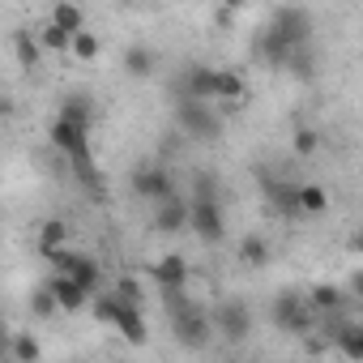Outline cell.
Returning <instances> with one entry per match:
<instances>
[{"instance_id":"obj_1","label":"cell","mask_w":363,"mask_h":363,"mask_svg":"<svg viewBox=\"0 0 363 363\" xmlns=\"http://www.w3.org/2000/svg\"><path fill=\"white\" fill-rule=\"evenodd\" d=\"M162 299H167V312H171V333L184 350H201V346L214 342L218 329H214V316H206V308H197L184 291H162Z\"/></svg>"},{"instance_id":"obj_2","label":"cell","mask_w":363,"mask_h":363,"mask_svg":"<svg viewBox=\"0 0 363 363\" xmlns=\"http://www.w3.org/2000/svg\"><path fill=\"white\" fill-rule=\"evenodd\" d=\"M175 120L193 141H218L223 137V111L218 103H175Z\"/></svg>"},{"instance_id":"obj_3","label":"cell","mask_w":363,"mask_h":363,"mask_svg":"<svg viewBox=\"0 0 363 363\" xmlns=\"http://www.w3.org/2000/svg\"><path fill=\"white\" fill-rule=\"evenodd\" d=\"M274 325L286 329V333L308 337L312 325H316V308L308 303V295H299V291H282V295L274 299Z\"/></svg>"},{"instance_id":"obj_4","label":"cell","mask_w":363,"mask_h":363,"mask_svg":"<svg viewBox=\"0 0 363 363\" xmlns=\"http://www.w3.org/2000/svg\"><path fill=\"white\" fill-rule=\"evenodd\" d=\"M128 184H133V193H137L141 201H150V206H162V201L179 197L167 167H137V171L128 175Z\"/></svg>"},{"instance_id":"obj_5","label":"cell","mask_w":363,"mask_h":363,"mask_svg":"<svg viewBox=\"0 0 363 363\" xmlns=\"http://www.w3.org/2000/svg\"><path fill=\"white\" fill-rule=\"evenodd\" d=\"M179 103H218V69L210 65H189L179 73Z\"/></svg>"},{"instance_id":"obj_6","label":"cell","mask_w":363,"mask_h":363,"mask_svg":"<svg viewBox=\"0 0 363 363\" xmlns=\"http://www.w3.org/2000/svg\"><path fill=\"white\" fill-rule=\"evenodd\" d=\"M193 231L206 240V244H223L227 235V223H223V210H218V197H193Z\"/></svg>"},{"instance_id":"obj_7","label":"cell","mask_w":363,"mask_h":363,"mask_svg":"<svg viewBox=\"0 0 363 363\" xmlns=\"http://www.w3.org/2000/svg\"><path fill=\"white\" fill-rule=\"evenodd\" d=\"M269 26H274V30H278L291 48H308V35H312V13H308V9H291V5H282V9H274Z\"/></svg>"},{"instance_id":"obj_8","label":"cell","mask_w":363,"mask_h":363,"mask_svg":"<svg viewBox=\"0 0 363 363\" xmlns=\"http://www.w3.org/2000/svg\"><path fill=\"white\" fill-rule=\"evenodd\" d=\"M214 329H218L227 342H244L248 329H252V312H248V303H240V299L218 303V308H214Z\"/></svg>"},{"instance_id":"obj_9","label":"cell","mask_w":363,"mask_h":363,"mask_svg":"<svg viewBox=\"0 0 363 363\" xmlns=\"http://www.w3.org/2000/svg\"><path fill=\"white\" fill-rule=\"evenodd\" d=\"M154 227H158V231H167V235L193 227V206H189L184 197H171V201L154 206Z\"/></svg>"},{"instance_id":"obj_10","label":"cell","mask_w":363,"mask_h":363,"mask_svg":"<svg viewBox=\"0 0 363 363\" xmlns=\"http://www.w3.org/2000/svg\"><path fill=\"white\" fill-rule=\"evenodd\" d=\"M52 145L69 158V162H77V158H90V145H86V128H77V124H65V120H56L52 124Z\"/></svg>"},{"instance_id":"obj_11","label":"cell","mask_w":363,"mask_h":363,"mask_svg":"<svg viewBox=\"0 0 363 363\" xmlns=\"http://www.w3.org/2000/svg\"><path fill=\"white\" fill-rule=\"evenodd\" d=\"M154 282L162 286V291H184L189 286V261L179 257V252H167L162 261H154Z\"/></svg>"},{"instance_id":"obj_12","label":"cell","mask_w":363,"mask_h":363,"mask_svg":"<svg viewBox=\"0 0 363 363\" xmlns=\"http://www.w3.org/2000/svg\"><path fill=\"white\" fill-rule=\"evenodd\" d=\"M265 201L278 218H299V184H282V179H269L265 184Z\"/></svg>"},{"instance_id":"obj_13","label":"cell","mask_w":363,"mask_h":363,"mask_svg":"<svg viewBox=\"0 0 363 363\" xmlns=\"http://www.w3.org/2000/svg\"><path fill=\"white\" fill-rule=\"evenodd\" d=\"M299 48H291L274 26L269 30H261V39H257V56L265 60V65H274V69H282V65H291V56H295Z\"/></svg>"},{"instance_id":"obj_14","label":"cell","mask_w":363,"mask_h":363,"mask_svg":"<svg viewBox=\"0 0 363 363\" xmlns=\"http://www.w3.org/2000/svg\"><path fill=\"white\" fill-rule=\"evenodd\" d=\"M48 286L56 291V303H60V312H82V308H86V303L94 299V295H90L86 286H77V282H73L69 274H56V278H52Z\"/></svg>"},{"instance_id":"obj_15","label":"cell","mask_w":363,"mask_h":363,"mask_svg":"<svg viewBox=\"0 0 363 363\" xmlns=\"http://www.w3.org/2000/svg\"><path fill=\"white\" fill-rule=\"evenodd\" d=\"M333 342H337V350H342L350 363H363V325L342 320V325L333 329Z\"/></svg>"},{"instance_id":"obj_16","label":"cell","mask_w":363,"mask_h":363,"mask_svg":"<svg viewBox=\"0 0 363 363\" xmlns=\"http://www.w3.org/2000/svg\"><path fill=\"white\" fill-rule=\"evenodd\" d=\"M60 248H69V223H65V218H48V223L39 227V252L52 257V252H60Z\"/></svg>"},{"instance_id":"obj_17","label":"cell","mask_w":363,"mask_h":363,"mask_svg":"<svg viewBox=\"0 0 363 363\" xmlns=\"http://www.w3.org/2000/svg\"><path fill=\"white\" fill-rule=\"evenodd\" d=\"M235 257H240V265H252V269H265L274 261V252H269V244L261 235H244L240 248H235Z\"/></svg>"},{"instance_id":"obj_18","label":"cell","mask_w":363,"mask_h":363,"mask_svg":"<svg viewBox=\"0 0 363 363\" xmlns=\"http://www.w3.org/2000/svg\"><path fill=\"white\" fill-rule=\"evenodd\" d=\"M116 329H120L124 342H133V346H145V342H150V325H145V316H141L137 308H124L120 320H116Z\"/></svg>"},{"instance_id":"obj_19","label":"cell","mask_w":363,"mask_h":363,"mask_svg":"<svg viewBox=\"0 0 363 363\" xmlns=\"http://www.w3.org/2000/svg\"><path fill=\"white\" fill-rule=\"evenodd\" d=\"M48 22H52V26H60V30H65V35H73V39L86 30V13H82V5H65V0L52 9V18H48Z\"/></svg>"},{"instance_id":"obj_20","label":"cell","mask_w":363,"mask_h":363,"mask_svg":"<svg viewBox=\"0 0 363 363\" xmlns=\"http://www.w3.org/2000/svg\"><path fill=\"white\" fill-rule=\"evenodd\" d=\"M244 94H248V82H244V73H235V69H218V103H244Z\"/></svg>"},{"instance_id":"obj_21","label":"cell","mask_w":363,"mask_h":363,"mask_svg":"<svg viewBox=\"0 0 363 363\" xmlns=\"http://www.w3.org/2000/svg\"><path fill=\"white\" fill-rule=\"evenodd\" d=\"M342 299H346V295H342V286H329V282H320V286H312V291H308V303H312L320 316H333V312L342 308Z\"/></svg>"},{"instance_id":"obj_22","label":"cell","mask_w":363,"mask_h":363,"mask_svg":"<svg viewBox=\"0 0 363 363\" xmlns=\"http://www.w3.org/2000/svg\"><path fill=\"white\" fill-rule=\"evenodd\" d=\"M90 116H94V111H90V99H86V94H69L56 120H65V124H77V128H90Z\"/></svg>"},{"instance_id":"obj_23","label":"cell","mask_w":363,"mask_h":363,"mask_svg":"<svg viewBox=\"0 0 363 363\" xmlns=\"http://www.w3.org/2000/svg\"><path fill=\"white\" fill-rule=\"evenodd\" d=\"M325 210H329V193H325L320 184H299V214L320 218Z\"/></svg>"},{"instance_id":"obj_24","label":"cell","mask_w":363,"mask_h":363,"mask_svg":"<svg viewBox=\"0 0 363 363\" xmlns=\"http://www.w3.org/2000/svg\"><path fill=\"white\" fill-rule=\"evenodd\" d=\"M90 312H94V320H99V325H116V320H120V312H124V303H120V295L111 291V295H99Z\"/></svg>"},{"instance_id":"obj_25","label":"cell","mask_w":363,"mask_h":363,"mask_svg":"<svg viewBox=\"0 0 363 363\" xmlns=\"http://www.w3.org/2000/svg\"><path fill=\"white\" fill-rule=\"evenodd\" d=\"M39 48H48V52H73V35H65L60 26H43L39 30Z\"/></svg>"},{"instance_id":"obj_26","label":"cell","mask_w":363,"mask_h":363,"mask_svg":"<svg viewBox=\"0 0 363 363\" xmlns=\"http://www.w3.org/2000/svg\"><path fill=\"white\" fill-rule=\"evenodd\" d=\"M124 69H128L133 77H150V73H154V56H150L145 48H128V52H124Z\"/></svg>"},{"instance_id":"obj_27","label":"cell","mask_w":363,"mask_h":363,"mask_svg":"<svg viewBox=\"0 0 363 363\" xmlns=\"http://www.w3.org/2000/svg\"><path fill=\"white\" fill-rule=\"evenodd\" d=\"M30 312H35V316H43V320H48V316H56V312H60L56 291H52V286H39V291L30 295Z\"/></svg>"},{"instance_id":"obj_28","label":"cell","mask_w":363,"mask_h":363,"mask_svg":"<svg viewBox=\"0 0 363 363\" xmlns=\"http://www.w3.org/2000/svg\"><path fill=\"white\" fill-rule=\"evenodd\" d=\"M99 52H103V43H99V35H90V30H82V35L73 39V56H77V60H99Z\"/></svg>"},{"instance_id":"obj_29","label":"cell","mask_w":363,"mask_h":363,"mask_svg":"<svg viewBox=\"0 0 363 363\" xmlns=\"http://www.w3.org/2000/svg\"><path fill=\"white\" fill-rule=\"evenodd\" d=\"M116 295H120L124 308H137V312H141V282H137V278H120V282H116Z\"/></svg>"},{"instance_id":"obj_30","label":"cell","mask_w":363,"mask_h":363,"mask_svg":"<svg viewBox=\"0 0 363 363\" xmlns=\"http://www.w3.org/2000/svg\"><path fill=\"white\" fill-rule=\"evenodd\" d=\"M13 359H18V363H39V342H35L30 333H18V337H13Z\"/></svg>"},{"instance_id":"obj_31","label":"cell","mask_w":363,"mask_h":363,"mask_svg":"<svg viewBox=\"0 0 363 363\" xmlns=\"http://www.w3.org/2000/svg\"><path fill=\"white\" fill-rule=\"evenodd\" d=\"M291 145H295V154H303V158H308V154H316V150H320V133H316V128H299Z\"/></svg>"},{"instance_id":"obj_32","label":"cell","mask_w":363,"mask_h":363,"mask_svg":"<svg viewBox=\"0 0 363 363\" xmlns=\"http://www.w3.org/2000/svg\"><path fill=\"white\" fill-rule=\"evenodd\" d=\"M18 60H22V69H35L39 65V39L30 43V35H18Z\"/></svg>"},{"instance_id":"obj_33","label":"cell","mask_w":363,"mask_h":363,"mask_svg":"<svg viewBox=\"0 0 363 363\" xmlns=\"http://www.w3.org/2000/svg\"><path fill=\"white\" fill-rule=\"evenodd\" d=\"M350 291L363 299V269H354V274H350Z\"/></svg>"}]
</instances>
